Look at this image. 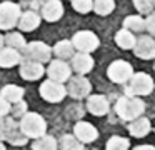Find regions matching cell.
Instances as JSON below:
<instances>
[{
  "label": "cell",
  "mask_w": 155,
  "mask_h": 150,
  "mask_svg": "<svg viewBox=\"0 0 155 150\" xmlns=\"http://www.w3.org/2000/svg\"><path fill=\"white\" fill-rule=\"evenodd\" d=\"M20 128L30 138H38V137L45 135V130H47V123H45L44 117L38 115V113L28 112L22 117L20 120Z\"/></svg>",
  "instance_id": "cell-3"
},
{
  "label": "cell",
  "mask_w": 155,
  "mask_h": 150,
  "mask_svg": "<svg viewBox=\"0 0 155 150\" xmlns=\"http://www.w3.org/2000/svg\"><path fill=\"white\" fill-rule=\"evenodd\" d=\"M34 150H57V140L50 135H42L32 143Z\"/></svg>",
  "instance_id": "cell-25"
},
{
  "label": "cell",
  "mask_w": 155,
  "mask_h": 150,
  "mask_svg": "<svg viewBox=\"0 0 155 150\" xmlns=\"http://www.w3.org/2000/svg\"><path fill=\"white\" fill-rule=\"evenodd\" d=\"M124 28L130 30L132 33H142L145 30V18L140 15H128L124 20Z\"/></svg>",
  "instance_id": "cell-23"
},
{
  "label": "cell",
  "mask_w": 155,
  "mask_h": 150,
  "mask_svg": "<svg viewBox=\"0 0 155 150\" xmlns=\"http://www.w3.org/2000/svg\"><path fill=\"white\" fill-rule=\"evenodd\" d=\"M70 72H72V68L60 58L50 62V65H48V68H47L48 78L54 80V82H58V83L67 82V80L70 78Z\"/></svg>",
  "instance_id": "cell-11"
},
{
  "label": "cell",
  "mask_w": 155,
  "mask_h": 150,
  "mask_svg": "<svg viewBox=\"0 0 155 150\" xmlns=\"http://www.w3.org/2000/svg\"><path fill=\"white\" fill-rule=\"evenodd\" d=\"M145 30H147L152 37H155V12H152L147 15V18H145Z\"/></svg>",
  "instance_id": "cell-33"
},
{
  "label": "cell",
  "mask_w": 155,
  "mask_h": 150,
  "mask_svg": "<svg viewBox=\"0 0 155 150\" xmlns=\"http://www.w3.org/2000/svg\"><path fill=\"white\" fill-rule=\"evenodd\" d=\"M64 15V5L60 0H48L45 5H42V17L47 22H57Z\"/></svg>",
  "instance_id": "cell-15"
},
{
  "label": "cell",
  "mask_w": 155,
  "mask_h": 150,
  "mask_svg": "<svg viewBox=\"0 0 155 150\" xmlns=\"http://www.w3.org/2000/svg\"><path fill=\"white\" fill-rule=\"evenodd\" d=\"M72 7L78 13H88L94 8V0H72Z\"/></svg>",
  "instance_id": "cell-31"
},
{
  "label": "cell",
  "mask_w": 155,
  "mask_h": 150,
  "mask_svg": "<svg viewBox=\"0 0 155 150\" xmlns=\"http://www.w3.org/2000/svg\"><path fill=\"white\" fill-rule=\"evenodd\" d=\"M135 42H137V38H135V35L130 32V30L127 28H122L117 32V35H115V43H117L120 48L124 50H128V48H134Z\"/></svg>",
  "instance_id": "cell-21"
},
{
  "label": "cell",
  "mask_w": 155,
  "mask_h": 150,
  "mask_svg": "<svg viewBox=\"0 0 155 150\" xmlns=\"http://www.w3.org/2000/svg\"><path fill=\"white\" fill-rule=\"evenodd\" d=\"M115 8V2L114 0H94V12L97 15H108L112 13Z\"/></svg>",
  "instance_id": "cell-26"
},
{
  "label": "cell",
  "mask_w": 155,
  "mask_h": 150,
  "mask_svg": "<svg viewBox=\"0 0 155 150\" xmlns=\"http://www.w3.org/2000/svg\"><path fill=\"white\" fill-rule=\"evenodd\" d=\"M40 95L42 98H45L47 102H52V103H57V102H62L67 95V88L64 87V83H58V82H54V80H47L40 85Z\"/></svg>",
  "instance_id": "cell-8"
},
{
  "label": "cell",
  "mask_w": 155,
  "mask_h": 150,
  "mask_svg": "<svg viewBox=\"0 0 155 150\" xmlns=\"http://www.w3.org/2000/svg\"><path fill=\"white\" fill-rule=\"evenodd\" d=\"M47 2H48V0H34V3H35V5H45Z\"/></svg>",
  "instance_id": "cell-37"
},
{
  "label": "cell",
  "mask_w": 155,
  "mask_h": 150,
  "mask_svg": "<svg viewBox=\"0 0 155 150\" xmlns=\"http://www.w3.org/2000/svg\"><path fill=\"white\" fill-rule=\"evenodd\" d=\"M87 108L92 115L102 117L108 112V100L104 95H90L87 100Z\"/></svg>",
  "instance_id": "cell-17"
},
{
  "label": "cell",
  "mask_w": 155,
  "mask_h": 150,
  "mask_svg": "<svg viewBox=\"0 0 155 150\" xmlns=\"http://www.w3.org/2000/svg\"><path fill=\"white\" fill-rule=\"evenodd\" d=\"M145 110V103L140 97H130V95H125L120 97L115 103V112L120 118L127 120V122H132V120L142 117Z\"/></svg>",
  "instance_id": "cell-1"
},
{
  "label": "cell",
  "mask_w": 155,
  "mask_h": 150,
  "mask_svg": "<svg viewBox=\"0 0 155 150\" xmlns=\"http://www.w3.org/2000/svg\"><path fill=\"white\" fill-rule=\"evenodd\" d=\"M24 52L27 55V60L38 63H45L52 57V48L44 42H30L28 45L24 47Z\"/></svg>",
  "instance_id": "cell-7"
},
{
  "label": "cell",
  "mask_w": 155,
  "mask_h": 150,
  "mask_svg": "<svg viewBox=\"0 0 155 150\" xmlns=\"http://www.w3.org/2000/svg\"><path fill=\"white\" fill-rule=\"evenodd\" d=\"M22 12L20 7L14 2H2L0 3V28L10 30L18 23Z\"/></svg>",
  "instance_id": "cell-4"
},
{
  "label": "cell",
  "mask_w": 155,
  "mask_h": 150,
  "mask_svg": "<svg viewBox=\"0 0 155 150\" xmlns=\"http://www.w3.org/2000/svg\"><path fill=\"white\" fill-rule=\"evenodd\" d=\"M74 135L80 140L82 143H90L98 137V132L92 123L88 122H77L74 127Z\"/></svg>",
  "instance_id": "cell-13"
},
{
  "label": "cell",
  "mask_w": 155,
  "mask_h": 150,
  "mask_svg": "<svg viewBox=\"0 0 155 150\" xmlns=\"http://www.w3.org/2000/svg\"><path fill=\"white\" fill-rule=\"evenodd\" d=\"M12 113H14V117H24L25 113H27V103L24 102V100H18V102L14 103V108H10Z\"/></svg>",
  "instance_id": "cell-32"
},
{
  "label": "cell",
  "mask_w": 155,
  "mask_h": 150,
  "mask_svg": "<svg viewBox=\"0 0 155 150\" xmlns=\"http://www.w3.org/2000/svg\"><path fill=\"white\" fill-rule=\"evenodd\" d=\"M38 23H40V15L37 12H34V10H28V12L20 15L17 25L24 32H32V30H35L38 27Z\"/></svg>",
  "instance_id": "cell-18"
},
{
  "label": "cell",
  "mask_w": 155,
  "mask_h": 150,
  "mask_svg": "<svg viewBox=\"0 0 155 150\" xmlns=\"http://www.w3.org/2000/svg\"><path fill=\"white\" fill-rule=\"evenodd\" d=\"M134 52L138 58L152 60L155 58V40L152 35H140L134 45Z\"/></svg>",
  "instance_id": "cell-9"
},
{
  "label": "cell",
  "mask_w": 155,
  "mask_h": 150,
  "mask_svg": "<svg viewBox=\"0 0 155 150\" xmlns=\"http://www.w3.org/2000/svg\"><path fill=\"white\" fill-rule=\"evenodd\" d=\"M72 68L78 75H85V73H88L94 68V58L88 53H84V52L74 53V57H72Z\"/></svg>",
  "instance_id": "cell-14"
},
{
  "label": "cell",
  "mask_w": 155,
  "mask_h": 150,
  "mask_svg": "<svg viewBox=\"0 0 155 150\" xmlns=\"http://www.w3.org/2000/svg\"><path fill=\"white\" fill-rule=\"evenodd\" d=\"M0 95L4 97L5 100H7L8 103H15L18 102V100H22V97H24V88L18 85H7L2 88V93Z\"/></svg>",
  "instance_id": "cell-24"
},
{
  "label": "cell",
  "mask_w": 155,
  "mask_h": 150,
  "mask_svg": "<svg viewBox=\"0 0 155 150\" xmlns=\"http://www.w3.org/2000/svg\"><path fill=\"white\" fill-rule=\"evenodd\" d=\"M134 5L135 8H137L138 13H142V15H148V13L153 12V0H134Z\"/></svg>",
  "instance_id": "cell-30"
},
{
  "label": "cell",
  "mask_w": 155,
  "mask_h": 150,
  "mask_svg": "<svg viewBox=\"0 0 155 150\" xmlns=\"http://www.w3.org/2000/svg\"><path fill=\"white\" fill-rule=\"evenodd\" d=\"M5 138V118H0V140Z\"/></svg>",
  "instance_id": "cell-35"
},
{
  "label": "cell",
  "mask_w": 155,
  "mask_h": 150,
  "mask_svg": "<svg viewBox=\"0 0 155 150\" xmlns=\"http://www.w3.org/2000/svg\"><path fill=\"white\" fill-rule=\"evenodd\" d=\"M153 90V78L148 73L138 72L134 73L128 80L127 87H125V93L130 97H142V95H148Z\"/></svg>",
  "instance_id": "cell-2"
},
{
  "label": "cell",
  "mask_w": 155,
  "mask_h": 150,
  "mask_svg": "<svg viewBox=\"0 0 155 150\" xmlns=\"http://www.w3.org/2000/svg\"><path fill=\"white\" fill-rule=\"evenodd\" d=\"M44 73H45V68H44V65L38 63V62L27 60V62H24L20 67V75H22V78H25V80H38V78H42Z\"/></svg>",
  "instance_id": "cell-16"
},
{
  "label": "cell",
  "mask_w": 155,
  "mask_h": 150,
  "mask_svg": "<svg viewBox=\"0 0 155 150\" xmlns=\"http://www.w3.org/2000/svg\"><path fill=\"white\" fill-rule=\"evenodd\" d=\"M84 143L75 135H64L60 140V150H82Z\"/></svg>",
  "instance_id": "cell-27"
},
{
  "label": "cell",
  "mask_w": 155,
  "mask_h": 150,
  "mask_svg": "<svg viewBox=\"0 0 155 150\" xmlns=\"http://www.w3.org/2000/svg\"><path fill=\"white\" fill-rule=\"evenodd\" d=\"M128 132H130V135L137 137V138L145 137L150 132V120L145 118V117H138V118L132 120L130 125H128Z\"/></svg>",
  "instance_id": "cell-19"
},
{
  "label": "cell",
  "mask_w": 155,
  "mask_h": 150,
  "mask_svg": "<svg viewBox=\"0 0 155 150\" xmlns=\"http://www.w3.org/2000/svg\"><path fill=\"white\" fill-rule=\"evenodd\" d=\"M74 43H72V40H60V42H57V45L54 47V53L55 57H58L60 60H65V58H72L74 57Z\"/></svg>",
  "instance_id": "cell-22"
},
{
  "label": "cell",
  "mask_w": 155,
  "mask_h": 150,
  "mask_svg": "<svg viewBox=\"0 0 155 150\" xmlns=\"http://www.w3.org/2000/svg\"><path fill=\"white\" fill-rule=\"evenodd\" d=\"M2 45H4V37L0 35V50H2Z\"/></svg>",
  "instance_id": "cell-38"
},
{
  "label": "cell",
  "mask_w": 155,
  "mask_h": 150,
  "mask_svg": "<svg viewBox=\"0 0 155 150\" xmlns=\"http://www.w3.org/2000/svg\"><path fill=\"white\" fill-rule=\"evenodd\" d=\"M92 85L84 75H77L74 78H68V95L74 97V98H85V97L90 95Z\"/></svg>",
  "instance_id": "cell-10"
},
{
  "label": "cell",
  "mask_w": 155,
  "mask_h": 150,
  "mask_svg": "<svg viewBox=\"0 0 155 150\" xmlns=\"http://www.w3.org/2000/svg\"><path fill=\"white\" fill-rule=\"evenodd\" d=\"M72 43L74 47L78 50V52H84V53H90L94 50L98 48L100 42H98V37L95 35L94 32L90 30H82V32H77L72 38Z\"/></svg>",
  "instance_id": "cell-6"
},
{
  "label": "cell",
  "mask_w": 155,
  "mask_h": 150,
  "mask_svg": "<svg viewBox=\"0 0 155 150\" xmlns=\"http://www.w3.org/2000/svg\"><path fill=\"white\" fill-rule=\"evenodd\" d=\"M130 142L124 137H112L107 142V150H128Z\"/></svg>",
  "instance_id": "cell-29"
},
{
  "label": "cell",
  "mask_w": 155,
  "mask_h": 150,
  "mask_svg": "<svg viewBox=\"0 0 155 150\" xmlns=\"http://www.w3.org/2000/svg\"><path fill=\"white\" fill-rule=\"evenodd\" d=\"M153 3H155V0H153Z\"/></svg>",
  "instance_id": "cell-40"
},
{
  "label": "cell",
  "mask_w": 155,
  "mask_h": 150,
  "mask_svg": "<svg viewBox=\"0 0 155 150\" xmlns=\"http://www.w3.org/2000/svg\"><path fill=\"white\" fill-rule=\"evenodd\" d=\"M20 53L17 52L15 48H2L0 50V67H4V68H8V67H14L20 62Z\"/></svg>",
  "instance_id": "cell-20"
},
{
  "label": "cell",
  "mask_w": 155,
  "mask_h": 150,
  "mask_svg": "<svg viewBox=\"0 0 155 150\" xmlns=\"http://www.w3.org/2000/svg\"><path fill=\"white\" fill-rule=\"evenodd\" d=\"M8 112H10V103H8L4 97H0V118L5 117Z\"/></svg>",
  "instance_id": "cell-34"
},
{
  "label": "cell",
  "mask_w": 155,
  "mask_h": 150,
  "mask_svg": "<svg viewBox=\"0 0 155 150\" xmlns=\"http://www.w3.org/2000/svg\"><path fill=\"white\" fill-rule=\"evenodd\" d=\"M28 137L22 132L20 123H15L14 118H5V140L12 145H24Z\"/></svg>",
  "instance_id": "cell-12"
},
{
  "label": "cell",
  "mask_w": 155,
  "mask_h": 150,
  "mask_svg": "<svg viewBox=\"0 0 155 150\" xmlns=\"http://www.w3.org/2000/svg\"><path fill=\"white\" fill-rule=\"evenodd\" d=\"M4 43H7L10 48H15V50L24 48V47L27 45V43H25V38L20 35V33H17V32L7 33V35L4 37Z\"/></svg>",
  "instance_id": "cell-28"
},
{
  "label": "cell",
  "mask_w": 155,
  "mask_h": 150,
  "mask_svg": "<svg viewBox=\"0 0 155 150\" xmlns=\"http://www.w3.org/2000/svg\"><path fill=\"white\" fill-rule=\"evenodd\" d=\"M107 75L115 83H127L130 80V77L134 75V68L125 60H115V62H112L108 65Z\"/></svg>",
  "instance_id": "cell-5"
},
{
  "label": "cell",
  "mask_w": 155,
  "mask_h": 150,
  "mask_svg": "<svg viewBox=\"0 0 155 150\" xmlns=\"http://www.w3.org/2000/svg\"><path fill=\"white\" fill-rule=\"evenodd\" d=\"M134 150H155L153 145H137Z\"/></svg>",
  "instance_id": "cell-36"
},
{
  "label": "cell",
  "mask_w": 155,
  "mask_h": 150,
  "mask_svg": "<svg viewBox=\"0 0 155 150\" xmlns=\"http://www.w3.org/2000/svg\"><path fill=\"white\" fill-rule=\"evenodd\" d=\"M0 150H7V148L4 147V143H2V142H0Z\"/></svg>",
  "instance_id": "cell-39"
}]
</instances>
